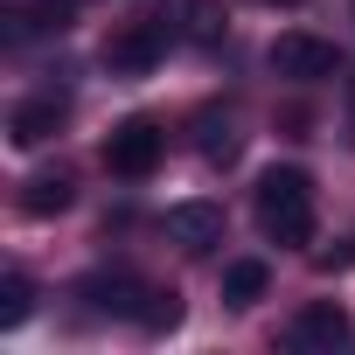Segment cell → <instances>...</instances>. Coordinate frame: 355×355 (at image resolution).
<instances>
[{
    "mask_svg": "<svg viewBox=\"0 0 355 355\" xmlns=\"http://www.w3.org/2000/svg\"><path fill=\"white\" fill-rule=\"evenodd\" d=\"M28 313H35V279L8 272V279H0V327H21Z\"/></svg>",
    "mask_w": 355,
    "mask_h": 355,
    "instance_id": "obj_13",
    "label": "cell"
},
{
    "mask_svg": "<svg viewBox=\"0 0 355 355\" xmlns=\"http://www.w3.org/2000/svg\"><path fill=\"white\" fill-rule=\"evenodd\" d=\"M258 223L279 244H313V182H306V167H272L258 182Z\"/></svg>",
    "mask_w": 355,
    "mask_h": 355,
    "instance_id": "obj_1",
    "label": "cell"
},
{
    "mask_svg": "<svg viewBox=\"0 0 355 355\" xmlns=\"http://www.w3.org/2000/svg\"><path fill=\"white\" fill-rule=\"evenodd\" d=\"M84 300H98L105 313H125V320H139V306H146V286L139 279H125V272H98V279H84Z\"/></svg>",
    "mask_w": 355,
    "mask_h": 355,
    "instance_id": "obj_10",
    "label": "cell"
},
{
    "mask_svg": "<svg viewBox=\"0 0 355 355\" xmlns=\"http://www.w3.org/2000/svg\"><path fill=\"white\" fill-rule=\"evenodd\" d=\"M196 146H202L209 167H230V160L244 153V132H237L230 112H202V119H196Z\"/></svg>",
    "mask_w": 355,
    "mask_h": 355,
    "instance_id": "obj_9",
    "label": "cell"
},
{
    "mask_svg": "<svg viewBox=\"0 0 355 355\" xmlns=\"http://www.w3.org/2000/svg\"><path fill=\"white\" fill-rule=\"evenodd\" d=\"M174 320H182V300H174V293H146V306H139V327H146V334H167Z\"/></svg>",
    "mask_w": 355,
    "mask_h": 355,
    "instance_id": "obj_14",
    "label": "cell"
},
{
    "mask_svg": "<svg viewBox=\"0 0 355 355\" xmlns=\"http://www.w3.org/2000/svg\"><path fill=\"white\" fill-rule=\"evenodd\" d=\"M348 98H355V77H348ZM348 139H355V132H348Z\"/></svg>",
    "mask_w": 355,
    "mask_h": 355,
    "instance_id": "obj_16",
    "label": "cell"
},
{
    "mask_svg": "<svg viewBox=\"0 0 355 355\" xmlns=\"http://www.w3.org/2000/svg\"><path fill=\"white\" fill-rule=\"evenodd\" d=\"M265 8H300V0H265Z\"/></svg>",
    "mask_w": 355,
    "mask_h": 355,
    "instance_id": "obj_15",
    "label": "cell"
},
{
    "mask_svg": "<svg viewBox=\"0 0 355 355\" xmlns=\"http://www.w3.org/2000/svg\"><path fill=\"white\" fill-rule=\"evenodd\" d=\"M70 174H28V182H21V209L28 216H63L70 209Z\"/></svg>",
    "mask_w": 355,
    "mask_h": 355,
    "instance_id": "obj_11",
    "label": "cell"
},
{
    "mask_svg": "<svg viewBox=\"0 0 355 355\" xmlns=\"http://www.w3.org/2000/svg\"><path fill=\"white\" fill-rule=\"evenodd\" d=\"M265 286H272V272H265L258 258L223 265V300H230V306H258V300H265Z\"/></svg>",
    "mask_w": 355,
    "mask_h": 355,
    "instance_id": "obj_12",
    "label": "cell"
},
{
    "mask_svg": "<svg viewBox=\"0 0 355 355\" xmlns=\"http://www.w3.org/2000/svg\"><path fill=\"white\" fill-rule=\"evenodd\" d=\"M272 70L286 77V84H320V77H334L341 70V56H334V42H320V35H279L272 42Z\"/></svg>",
    "mask_w": 355,
    "mask_h": 355,
    "instance_id": "obj_3",
    "label": "cell"
},
{
    "mask_svg": "<svg viewBox=\"0 0 355 355\" xmlns=\"http://www.w3.org/2000/svg\"><path fill=\"white\" fill-rule=\"evenodd\" d=\"M167 244H182L189 258L216 251V244H223V209H216V202H174V209H167Z\"/></svg>",
    "mask_w": 355,
    "mask_h": 355,
    "instance_id": "obj_5",
    "label": "cell"
},
{
    "mask_svg": "<svg viewBox=\"0 0 355 355\" xmlns=\"http://www.w3.org/2000/svg\"><path fill=\"white\" fill-rule=\"evenodd\" d=\"M341 341H348V313H341L334 300L300 306V313H293V327H286V348H300V355H334Z\"/></svg>",
    "mask_w": 355,
    "mask_h": 355,
    "instance_id": "obj_4",
    "label": "cell"
},
{
    "mask_svg": "<svg viewBox=\"0 0 355 355\" xmlns=\"http://www.w3.org/2000/svg\"><path fill=\"white\" fill-rule=\"evenodd\" d=\"M160 146H167V139H160L153 119H125V125L105 139V167L119 174V182H146V174L160 167Z\"/></svg>",
    "mask_w": 355,
    "mask_h": 355,
    "instance_id": "obj_2",
    "label": "cell"
},
{
    "mask_svg": "<svg viewBox=\"0 0 355 355\" xmlns=\"http://www.w3.org/2000/svg\"><path fill=\"white\" fill-rule=\"evenodd\" d=\"M160 56H167V35H160L153 21H146V28H125V35L105 42V70H112V77H146Z\"/></svg>",
    "mask_w": 355,
    "mask_h": 355,
    "instance_id": "obj_6",
    "label": "cell"
},
{
    "mask_svg": "<svg viewBox=\"0 0 355 355\" xmlns=\"http://www.w3.org/2000/svg\"><path fill=\"white\" fill-rule=\"evenodd\" d=\"M63 132V98H28V105H15V119H8V139L15 146H42V139H56Z\"/></svg>",
    "mask_w": 355,
    "mask_h": 355,
    "instance_id": "obj_7",
    "label": "cell"
},
{
    "mask_svg": "<svg viewBox=\"0 0 355 355\" xmlns=\"http://www.w3.org/2000/svg\"><path fill=\"white\" fill-rule=\"evenodd\" d=\"M70 15H77V0H15L8 8V35L21 42V35H56V28H70Z\"/></svg>",
    "mask_w": 355,
    "mask_h": 355,
    "instance_id": "obj_8",
    "label": "cell"
}]
</instances>
